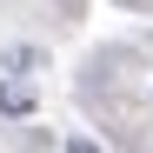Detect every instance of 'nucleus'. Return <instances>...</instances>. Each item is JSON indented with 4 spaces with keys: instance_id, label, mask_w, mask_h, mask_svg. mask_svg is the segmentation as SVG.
<instances>
[{
    "instance_id": "nucleus-1",
    "label": "nucleus",
    "mask_w": 153,
    "mask_h": 153,
    "mask_svg": "<svg viewBox=\"0 0 153 153\" xmlns=\"http://www.w3.org/2000/svg\"><path fill=\"white\" fill-rule=\"evenodd\" d=\"M0 107H7V113H27V107H33V93H27V87H7V93H0Z\"/></svg>"
}]
</instances>
